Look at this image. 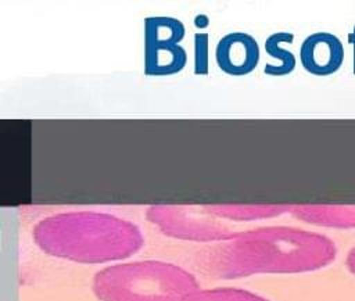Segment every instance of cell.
<instances>
[{
	"label": "cell",
	"instance_id": "cell-13",
	"mask_svg": "<svg viewBox=\"0 0 355 301\" xmlns=\"http://www.w3.org/2000/svg\"><path fill=\"white\" fill-rule=\"evenodd\" d=\"M351 43H352V51H354V74H355V24L351 33Z\"/></svg>",
	"mask_w": 355,
	"mask_h": 301
},
{
	"label": "cell",
	"instance_id": "cell-10",
	"mask_svg": "<svg viewBox=\"0 0 355 301\" xmlns=\"http://www.w3.org/2000/svg\"><path fill=\"white\" fill-rule=\"evenodd\" d=\"M294 42V33L287 31H277L270 33L263 42L265 53L273 60L263 67V72L269 76H286L290 75L297 67L295 54L284 47Z\"/></svg>",
	"mask_w": 355,
	"mask_h": 301
},
{
	"label": "cell",
	"instance_id": "cell-12",
	"mask_svg": "<svg viewBox=\"0 0 355 301\" xmlns=\"http://www.w3.org/2000/svg\"><path fill=\"white\" fill-rule=\"evenodd\" d=\"M345 265H347V269L355 276V246L348 251Z\"/></svg>",
	"mask_w": 355,
	"mask_h": 301
},
{
	"label": "cell",
	"instance_id": "cell-9",
	"mask_svg": "<svg viewBox=\"0 0 355 301\" xmlns=\"http://www.w3.org/2000/svg\"><path fill=\"white\" fill-rule=\"evenodd\" d=\"M204 208L219 219L258 221L290 214L291 204H214Z\"/></svg>",
	"mask_w": 355,
	"mask_h": 301
},
{
	"label": "cell",
	"instance_id": "cell-3",
	"mask_svg": "<svg viewBox=\"0 0 355 301\" xmlns=\"http://www.w3.org/2000/svg\"><path fill=\"white\" fill-rule=\"evenodd\" d=\"M198 289L189 270L164 261L114 264L93 280V290L101 301H184Z\"/></svg>",
	"mask_w": 355,
	"mask_h": 301
},
{
	"label": "cell",
	"instance_id": "cell-1",
	"mask_svg": "<svg viewBox=\"0 0 355 301\" xmlns=\"http://www.w3.org/2000/svg\"><path fill=\"white\" fill-rule=\"evenodd\" d=\"M336 255L334 241L324 234L293 226H263L212 243L198 252L196 262L202 273L229 280L313 272L331 264Z\"/></svg>",
	"mask_w": 355,
	"mask_h": 301
},
{
	"label": "cell",
	"instance_id": "cell-8",
	"mask_svg": "<svg viewBox=\"0 0 355 301\" xmlns=\"http://www.w3.org/2000/svg\"><path fill=\"white\" fill-rule=\"evenodd\" d=\"M290 214L315 226L334 229L355 227V204H291Z\"/></svg>",
	"mask_w": 355,
	"mask_h": 301
},
{
	"label": "cell",
	"instance_id": "cell-2",
	"mask_svg": "<svg viewBox=\"0 0 355 301\" xmlns=\"http://www.w3.org/2000/svg\"><path fill=\"white\" fill-rule=\"evenodd\" d=\"M33 239L47 254L83 264L121 261L143 246V234L136 225L92 211L47 216L35 226Z\"/></svg>",
	"mask_w": 355,
	"mask_h": 301
},
{
	"label": "cell",
	"instance_id": "cell-11",
	"mask_svg": "<svg viewBox=\"0 0 355 301\" xmlns=\"http://www.w3.org/2000/svg\"><path fill=\"white\" fill-rule=\"evenodd\" d=\"M184 301H269L268 298L248 290L234 287H216L196 290Z\"/></svg>",
	"mask_w": 355,
	"mask_h": 301
},
{
	"label": "cell",
	"instance_id": "cell-6",
	"mask_svg": "<svg viewBox=\"0 0 355 301\" xmlns=\"http://www.w3.org/2000/svg\"><path fill=\"white\" fill-rule=\"evenodd\" d=\"M300 62L313 76L336 74L344 62L341 39L330 32L319 31L308 35L300 46Z\"/></svg>",
	"mask_w": 355,
	"mask_h": 301
},
{
	"label": "cell",
	"instance_id": "cell-7",
	"mask_svg": "<svg viewBox=\"0 0 355 301\" xmlns=\"http://www.w3.org/2000/svg\"><path fill=\"white\" fill-rule=\"evenodd\" d=\"M215 60L225 74L244 76L258 67L261 47L252 35L241 31L230 32L219 39L215 47Z\"/></svg>",
	"mask_w": 355,
	"mask_h": 301
},
{
	"label": "cell",
	"instance_id": "cell-4",
	"mask_svg": "<svg viewBox=\"0 0 355 301\" xmlns=\"http://www.w3.org/2000/svg\"><path fill=\"white\" fill-rule=\"evenodd\" d=\"M147 218L162 233L180 240L219 243L237 233L222 219L211 215L204 207L153 205L147 209Z\"/></svg>",
	"mask_w": 355,
	"mask_h": 301
},
{
	"label": "cell",
	"instance_id": "cell-5",
	"mask_svg": "<svg viewBox=\"0 0 355 301\" xmlns=\"http://www.w3.org/2000/svg\"><path fill=\"white\" fill-rule=\"evenodd\" d=\"M184 36V26L179 19L157 17L146 19V72L169 75L179 72L187 61L186 51L179 42Z\"/></svg>",
	"mask_w": 355,
	"mask_h": 301
}]
</instances>
